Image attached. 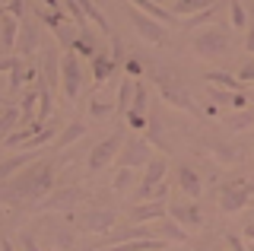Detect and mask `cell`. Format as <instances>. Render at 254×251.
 <instances>
[{
  "instance_id": "cell-1",
  "label": "cell",
  "mask_w": 254,
  "mask_h": 251,
  "mask_svg": "<svg viewBox=\"0 0 254 251\" xmlns=\"http://www.w3.org/2000/svg\"><path fill=\"white\" fill-rule=\"evenodd\" d=\"M54 185V162L51 159H35L26 166L16 178L6 182V197L16 200H42L45 194H51Z\"/></svg>"
},
{
  "instance_id": "cell-2",
  "label": "cell",
  "mask_w": 254,
  "mask_h": 251,
  "mask_svg": "<svg viewBox=\"0 0 254 251\" xmlns=\"http://www.w3.org/2000/svg\"><path fill=\"white\" fill-rule=\"evenodd\" d=\"M86 200V191L79 185H67V188H58V191L45 194L42 203H35V210H48V213H70L76 203Z\"/></svg>"
},
{
  "instance_id": "cell-3",
  "label": "cell",
  "mask_w": 254,
  "mask_h": 251,
  "mask_svg": "<svg viewBox=\"0 0 254 251\" xmlns=\"http://www.w3.org/2000/svg\"><path fill=\"white\" fill-rule=\"evenodd\" d=\"M251 194H254V185L245 182V178H232V182L222 185L219 191V210L222 213H238L251 203Z\"/></svg>"
},
{
  "instance_id": "cell-4",
  "label": "cell",
  "mask_w": 254,
  "mask_h": 251,
  "mask_svg": "<svg viewBox=\"0 0 254 251\" xmlns=\"http://www.w3.org/2000/svg\"><path fill=\"white\" fill-rule=\"evenodd\" d=\"M153 83H156V89H159V96H162L169 105H175V108H181V112H188V115H200V108L190 102V96L185 89H181L178 83L172 80V76H165V73H156L153 76Z\"/></svg>"
},
{
  "instance_id": "cell-5",
  "label": "cell",
  "mask_w": 254,
  "mask_h": 251,
  "mask_svg": "<svg viewBox=\"0 0 254 251\" xmlns=\"http://www.w3.org/2000/svg\"><path fill=\"white\" fill-rule=\"evenodd\" d=\"M153 159H156V156H153V143H146L143 137H130V140H124L121 153H118V162H121V166H127V169H137V166L146 169Z\"/></svg>"
},
{
  "instance_id": "cell-6",
  "label": "cell",
  "mask_w": 254,
  "mask_h": 251,
  "mask_svg": "<svg viewBox=\"0 0 254 251\" xmlns=\"http://www.w3.org/2000/svg\"><path fill=\"white\" fill-rule=\"evenodd\" d=\"M127 16H130L133 29H137V35L143 38V42H149V45H165V26H162L159 19L146 16V13L137 10V6H130V10H127Z\"/></svg>"
},
{
  "instance_id": "cell-7",
  "label": "cell",
  "mask_w": 254,
  "mask_h": 251,
  "mask_svg": "<svg viewBox=\"0 0 254 251\" xmlns=\"http://www.w3.org/2000/svg\"><path fill=\"white\" fill-rule=\"evenodd\" d=\"M121 146H124V134H111L105 137L102 143H95L92 150H89V159H86V166H89V172H99V169H105L111 159H115L118 153H121Z\"/></svg>"
},
{
  "instance_id": "cell-8",
  "label": "cell",
  "mask_w": 254,
  "mask_h": 251,
  "mask_svg": "<svg viewBox=\"0 0 254 251\" xmlns=\"http://www.w3.org/2000/svg\"><path fill=\"white\" fill-rule=\"evenodd\" d=\"M118 223V213L108 207H95V210H86L79 216V229L83 232H92V235H108Z\"/></svg>"
},
{
  "instance_id": "cell-9",
  "label": "cell",
  "mask_w": 254,
  "mask_h": 251,
  "mask_svg": "<svg viewBox=\"0 0 254 251\" xmlns=\"http://www.w3.org/2000/svg\"><path fill=\"white\" fill-rule=\"evenodd\" d=\"M61 89H64V99H70V102L83 89V70H79L73 54H64L61 58Z\"/></svg>"
},
{
  "instance_id": "cell-10",
  "label": "cell",
  "mask_w": 254,
  "mask_h": 251,
  "mask_svg": "<svg viewBox=\"0 0 254 251\" xmlns=\"http://www.w3.org/2000/svg\"><path fill=\"white\" fill-rule=\"evenodd\" d=\"M194 51L200 58H219L222 51H229V35L222 29H206L194 38Z\"/></svg>"
},
{
  "instance_id": "cell-11",
  "label": "cell",
  "mask_w": 254,
  "mask_h": 251,
  "mask_svg": "<svg viewBox=\"0 0 254 251\" xmlns=\"http://www.w3.org/2000/svg\"><path fill=\"white\" fill-rule=\"evenodd\" d=\"M149 232L156 235V239H165V242H172V245H185V242L190 239L185 226H178L172 216H162V219H156V223H149Z\"/></svg>"
},
{
  "instance_id": "cell-12",
  "label": "cell",
  "mask_w": 254,
  "mask_h": 251,
  "mask_svg": "<svg viewBox=\"0 0 254 251\" xmlns=\"http://www.w3.org/2000/svg\"><path fill=\"white\" fill-rule=\"evenodd\" d=\"M19 29H22V22L16 19L6 6H0V51H16Z\"/></svg>"
},
{
  "instance_id": "cell-13",
  "label": "cell",
  "mask_w": 254,
  "mask_h": 251,
  "mask_svg": "<svg viewBox=\"0 0 254 251\" xmlns=\"http://www.w3.org/2000/svg\"><path fill=\"white\" fill-rule=\"evenodd\" d=\"M38 153L42 150H22L19 156H10V159H3L0 162V185H6L10 178H16L26 166H32V162L38 159Z\"/></svg>"
},
{
  "instance_id": "cell-14",
  "label": "cell",
  "mask_w": 254,
  "mask_h": 251,
  "mask_svg": "<svg viewBox=\"0 0 254 251\" xmlns=\"http://www.w3.org/2000/svg\"><path fill=\"white\" fill-rule=\"evenodd\" d=\"M169 216L178 226H185V229H197V226L203 223L200 207H197V203H169Z\"/></svg>"
},
{
  "instance_id": "cell-15",
  "label": "cell",
  "mask_w": 254,
  "mask_h": 251,
  "mask_svg": "<svg viewBox=\"0 0 254 251\" xmlns=\"http://www.w3.org/2000/svg\"><path fill=\"white\" fill-rule=\"evenodd\" d=\"M169 216L165 200H149V203H133L130 207V219L133 223H156V219Z\"/></svg>"
},
{
  "instance_id": "cell-16",
  "label": "cell",
  "mask_w": 254,
  "mask_h": 251,
  "mask_svg": "<svg viewBox=\"0 0 254 251\" xmlns=\"http://www.w3.org/2000/svg\"><path fill=\"white\" fill-rule=\"evenodd\" d=\"M169 248H172V242L146 235V239H130V242H121V245H111L105 251H169Z\"/></svg>"
},
{
  "instance_id": "cell-17",
  "label": "cell",
  "mask_w": 254,
  "mask_h": 251,
  "mask_svg": "<svg viewBox=\"0 0 254 251\" xmlns=\"http://www.w3.org/2000/svg\"><path fill=\"white\" fill-rule=\"evenodd\" d=\"M38 45H42V26H38V22H22L16 51H22V58H26V54L38 51Z\"/></svg>"
},
{
  "instance_id": "cell-18",
  "label": "cell",
  "mask_w": 254,
  "mask_h": 251,
  "mask_svg": "<svg viewBox=\"0 0 254 251\" xmlns=\"http://www.w3.org/2000/svg\"><path fill=\"white\" fill-rule=\"evenodd\" d=\"M175 175H178V188L188 194L190 200H197V197L203 194V182H200V175H197L190 166H178V172H175Z\"/></svg>"
},
{
  "instance_id": "cell-19",
  "label": "cell",
  "mask_w": 254,
  "mask_h": 251,
  "mask_svg": "<svg viewBox=\"0 0 254 251\" xmlns=\"http://www.w3.org/2000/svg\"><path fill=\"white\" fill-rule=\"evenodd\" d=\"M42 73H45V86L54 89V83H61V58H58V48H45V58H42Z\"/></svg>"
},
{
  "instance_id": "cell-20",
  "label": "cell",
  "mask_w": 254,
  "mask_h": 251,
  "mask_svg": "<svg viewBox=\"0 0 254 251\" xmlns=\"http://www.w3.org/2000/svg\"><path fill=\"white\" fill-rule=\"evenodd\" d=\"M165 172H169V162H165L162 156H156V159H153V162L146 166V172H143V185H140V191H149V188L162 185Z\"/></svg>"
},
{
  "instance_id": "cell-21",
  "label": "cell",
  "mask_w": 254,
  "mask_h": 251,
  "mask_svg": "<svg viewBox=\"0 0 254 251\" xmlns=\"http://www.w3.org/2000/svg\"><path fill=\"white\" fill-rule=\"evenodd\" d=\"M19 118H22L19 105H13V102H10V105H3V112H0V143L13 134V127H19Z\"/></svg>"
},
{
  "instance_id": "cell-22",
  "label": "cell",
  "mask_w": 254,
  "mask_h": 251,
  "mask_svg": "<svg viewBox=\"0 0 254 251\" xmlns=\"http://www.w3.org/2000/svg\"><path fill=\"white\" fill-rule=\"evenodd\" d=\"M210 6H216V0H175L172 13L175 16H197V13L210 10Z\"/></svg>"
},
{
  "instance_id": "cell-23",
  "label": "cell",
  "mask_w": 254,
  "mask_h": 251,
  "mask_svg": "<svg viewBox=\"0 0 254 251\" xmlns=\"http://www.w3.org/2000/svg\"><path fill=\"white\" fill-rule=\"evenodd\" d=\"M86 124L83 121H73V124H67V127L58 134V140H54V150H64V146H70V143H76L79 137H86Z\"/></svg>"
},
{
  "instance_id": "cell-24",
  "label": "cell",
  "mask_w": 254,
  "mask_h": 251,
  "mask_svg": "<svg viewBox=\"0 0 254 251\" xmlns=\"http://www.w3.org/2000/svg\"><path fill=\"white\" fill-rule=\"evenodd\" d=\"M76 3H79V10H83V16H86V19H92V22H95V26H99V29H102V32H105V35L111 38V26H108V19H105V13H102V10H99V6H95V3H92V0H76Z\"/></svg>"
},
{
  "instance_id": "cell-25",
  "label": "cell",
  "mask_w": 254,
  "mask_h": 251,
  "mask_svg": "<svg viewBox=\"0 0 254 251\" xmlns=\"http://www.w3.org/2000/svg\"><path fill=\"white\" fill-rule=\"evenodd\" d=\"M133 96H137V83H133V76H124V83H121V89H118V112L127 115L130 112V105H133Z\"/></svg>"
},
{
  "instance_id": "cell-26",
  "label": "cell",
  "mask_w": 254,
  "mask_h": 251,
  "mask_svg": "<svg viewBox=\"0 0 254 251\" xmlns=\"http://www.w3.org/2000/svg\"><path fill=\"white\" fill-rule=\"evenodd\" d=\"M210 150H213V159L216 162H226V166H238V162H242V153H238L235 146H229V143H216V140H213Z\"/></svg>"
},
{
  "instance_id": "cell-27",
  "label": "cell",
  "mask_w": 254,
  "mask_h": 251,
  "mask_svg": "<svg viewBox=\"0 0 254 251\" xmlns=\"http://www.w3.org/2000/svg\"><path fill=\"white\" fill-rule=\"evenodd\" d=\"M115 67H118V64H115V58H105V54L99 51V54L92 58V76H95V83H105Z\"/></svg>"
},
{
  "instance_id": "cell-28",
  "label": "cell",
  "mask_w": 254,
  "mask_h": 251,
  "mask_svg": "<svg viewBox=\"0 0 254 251\" xmlns=\"http://www.w3.org/2000/svg\"><path fill=\"white\" fill-rule=\"evenodd\" d=\"M206 83H210V86H219V89H229V92H238V89H242V80H235V76L222 73V70H213V73H206Z\"/></svg>"
},
{
  "instance_id": "cell-29",
  "label": "cell",
  "mask_w": 254,
  "mask_h": 251,
  "mask_svg": "<svg viewBox=\"0 0 254 251\" xmlns=\"http://www.w3.org/2000/svg\"><path fill=\"white\" fill-rule=\"evenodd\" d=\"M51 245L58 251H70L73 248V229H67V226H51Z\"/></svg>"
},
{
  "instance_id": "cell-30",
  "label": "cell",
  "mask_w": 254,
  "mask_h": 251,
  "mask_svg": "<svg viewBox=\"0 0 254 251\" xmlns=\"http://www.w3.org/2000/svg\"><path fill=\"white\" fill-rule=\"evenodd\" d=\"M226 127L229 130H248V127H254V108H242V112H235L226 121Z\"/></svg>"
},
{
  "instance_id": "cell-31",
  "label": "cell",
  "mask_w": 254,
  "mask_h": 251,
  "mask_svg": "<svg viewBox=\"0 0 254 251\" xmlns=\"http://www.w3.org/2000/svg\"><path fill=\"white\" fill-rule=\"evenodd\" d=\"M146 127H149V143L159 146V150H169V143H165V137H162V121H159L156 115H149V121H146Z\"/></svg>"
},
{
  "instance_id": "cell-32",
  "label": "cell",
  "mask_w": 254,
  "mask_h": 251,
  "mask_svg": "<svg viewBox=\"0 0 254 251\" xmlns=\"http://www.w3.org/2000/svg\"><path fill=\"white\" fill-rule=\"evenodd\" d=\"M229 26H232V29H245V26H248V13H245V6L238 3V0H229Z\"/></svg>"
},
{
  "instance_id": "cell-33",
  "label": "cell",
  "mask_w": 254,
  "mask_h": 251,
  "mask_svg": "<svg viewBox=\"0 0 254 251\" xmlns=\"http://www.w3.org/2000/svg\"><path fill=\"white\" fill-rule=\"evenodd\" d=\"M130 185H133V169L121 166V169L115 172V178H111V188H115V191H127Z\"/></svg>"
},
{
  "instance_id": "cell-34",
  "label": "cell",
  "mask_w": 254,
  "mask_h": 251,
  "mask_svg": "<svg viewBox=\"0 0 254 251\" xmlns=\"http://www.w3.org/2000/svg\"><path fill=\"white\" fill-rule=\"evenodd\" d=\"M149 96H146V86L143 83H137V96H133V105H130V112H137V115H143L149 108V102H146Z\"/></svg>"
},
{
  "instance_id": "cell-35",
  "label": "cell",
  "mask_w": 254,
  "mask_h": 251,
  "mask_svg": "<svg viewBox=\"0 0 254 251\" xmlns=\"http://www.w3.org/2000/svg\"><path fill=\"white\" fill-rule=\"evenodd\" d=\"M42 99H38V121H45L48 115H51V89H48V86H42Z\"/></svg>"
},
{
  "instance_id": "cell-36",
  "label": "cell",
  "mask_w": 254,
  "mask_h": 251,
  "mask_svg": "<svg viewBox=\"0 0 254 251\" xmlns=\"http://www.w3.org/2000/svg\"><path fill=\"white\" fill-rule=\"evenodd\" d=\"M232 96H235V92H229V89H219V86H210V99L216 102V105H226V102L232 105Z\"/></svg>"
},
{
  "instance_id": "cell-37",
  "label": "cell",
  "mask_w": 254,
  "mask_h": 251,
  "mask_svg": "<svg viewBox=\"0 0 254 251\" xmlns=\"http://www.w3.org/2000/svg\"><path fill=\"white\" fill-rule=\"evenodd\" d=\"M22 80H26V76H22V58H16V64H13V70H10V89L16 92Z\"/></svg>"
},
{
  "instance_id": "cell-38",
  "label": "cell",
  "mask_w": 254,
  "mask_h": 251,
  "mask_svg": "<svg viewBox=\"0 0 254 251\" xmlns=\"http://www.w3.org/2000/svg\"><path fill=\"white\" fill-rule=\"evenodd\" d=\"M111 112V105L108 102H99V99H92V105H89V115H95V118H105Z\"/></svg>"
},
{
  "instance_id": "cell-39",
  "label": "cell",
  "mask_w": 254,
  "mask_h": 251,
  "mask_svg": "<svg viewBox=\"0 0 254 251\" xmlns=\"http://www.w3.org/2000/svg\"><path fill=\"white\" fill-rule=\"evenodd\" d=\"M124 118H127V124H130V127H146V121H143V115H137V112H127Z\"/></svg>"
},
{
  "instance_id": "cell-40",
  "label": "cell",
  "mask_w": 254,
  "mask_h": 251,
  "mask_svg": "<svg viewBox=\"0 0 254 251\" xmlns=\"http://www.w3.org/2000/svg\"><path fill=\"white\" fill-rule=\"evenodd\" d=\"M226 245H229V251H248L242 245V239H238V235H226Z\"/></svg>"
},
{
  "instance_id": "cell-41",
  "label": "cell",
  "mask_w": 254,
  "mask_h": 251,
  "mask_svg": "<svg viewBox=\"0 0 254 251\" xmlns=\"http://www.w3.org/2000/svg\"><path fill=\"white\" fill-rule=\"evenodd\" d=\"M19 245H22V251H42V248L35 245V239H32V235H22V242H19Z\"/></svg>"
},
{
  "instance_id": "cell-42",
  "label": "cell",
  "mask_w": 254,
  "mask_h": 251,
  "mask_svg": "<svg viewBox=\"0 0 254 251\" xmlns=\"http://www.w3.org/2000/svg\"><path fill=\"white\" fill-rule=\"evenodd\" d=\"M238 80H242V83H251V80H254V64L242 67V73H238Z\"/></svg>"
},
{
  "instance_id": "cell-43",
  "label": "cell",
  "mask_w": 254,
  "mask_h": 251,
  "mask_svg": "<svg viewBox=\"0 0 254 251\" xmlns=\"http://www.w3.org/2000/svg\"><path fill=\"white\" fill-rule=\"evenodd\" d=\"M232 108H238V112H242V108H248V99H245L242 92H235V96H232Z\"/></svg>"
},
{
  "instance_id": "cell-44",
  "label": "cell",
  "mask_w": 254,
  "mask_h": 251,
  "mask_svg": "<svg viewBox=\"0 0 254 251\" xmlns=\"http://www.w3.org/2000/svg\"><path fill=\"white\" fill-rule=\"evenodd\" d=\"M6 10H10V13H13V16H16V19H19V16H22V0H13V3H10V6H6Z\"/></svg>"
},
{
  "instance_id": "cell-45",
  "label": "cell",
  "mask_w": 254,
  "mask_h": 251,
  "mask_svg": "<svg viewBox=\"0 0 254 251\" xmlns=\"http://www.w3.org/2000/svg\"><path fill=\"white\" fill-rule=\"evenodd\" d=\"M0 251H16V248H13V242L6 239V235H0Z\"/></svg>"
},
{
  "instance_id": "cell-46",
  "label": "cell",
  "mask_w": 254,
  "mask_h": 251,
  "mask_svg": "<svg viewBox=\"0 0 254 251\" xmlns=\"http://www.w3.org/2000/svg\"><path fill=\"white\" fill-rule=\"evenodd\" d=\"M245 45H248V51L254 54V19H251V29H248V42H245Z\"/></svg>"
},
{
  "instance_id": "cell-47",
  "label": "cell",
  "mask_w": 254,
  "mask_h": 251,
  "mask_svg": "<svg viewBox=\"0 0 254 251\" xmlns=\"http://www.w3.org/2000/svg\"><path fill=\"white\" fill-rule=\"evenodd\" d=\"M127 73H130V76L140 73V64H137V61H127Z\"/></svg>"
},
{
  "instance_id": "cell-48",
  "label": "cell",
  "mask_w": 254,
  "mask_h": 251,
  "mask_svg": "<svg viewBox=\"0 0 254 251\" xmlns=\"http://www.w3.org/2000/svg\"><path fill=\"white\" fill-rule=\"evenodd\" d=\"M245 239H248V242H254V223H248V226H245Z\"/></svg>"
},
{
  "instance_id": "cell-49",
  "label": "cell",
  "mask_w": 254,
  "mask_h": 251,
  "mask_svg": "<svg viewBox=\"0 0 254 251\" xmlns=\"http://www.w3.org/2000/svg\"><path fill=\"white\" fill-rule=\"evenodd\" d=\"M248 251H254V242H248Z\"/></svg>"
},
{
  "instance_id": "cell-50",
  "label": "cell",
  "mask_w": 254,
  "mask_h": 251,
  "mask_svg": "<svg viewBox=\"0 0 254 251\" xmlns=\"http://www.w3.org/2000/svg\"><path fill=\"white\" fill-rule=\"evenodd\" d=\"M156 3H159V6H162V3H165V0H156Z\"/></svg>"
},
{
  "instance_id": "cell-51",
  "label": "cell",
  "mask_w": 254,
  "mask_h": 251,
  "mask_svg": "<svg viewBox=\"0 0 254 251\" xmlns=\"http://www.w3.org/2000/svg\"><path fill=\"white\" fill-rule=\"evenodd\" d=\"M251 143H254V137H251Z\"/></svg>"
},
{
  "instance_id": "cell-52",
  "label": "cell",
  "mask_w": 254,
  "mask_h": 251,
  "mask_svg": "<svg viewBox=\"0 0 254 251\" xmlns=\"http://www.w3.org/2000/svg\"><path fill=\"white\" fill-rule=\"evenodd\" d=\"M251 108H254V105H251Z\"/></svg>"
},
{
  "instance_id": "cell-53",
  "label": "cell",
  "mask_w": 254,
  "mask_h": 251,
  "mask_svg": "<svg viewBox=\"0 0 254 251\" xmlns=\"http://www.w3.org/2000/svg\"><path fill=\"white\" fill-rule=\"evenodd\" d=\"M203 251H206V248H203Z\"/></svg>"
},
{
  "instance_id": "cell-54",
  "label": "cell",
  "mask_w": 254,
  "mask_h": 251,
  "mask_svg": "<svg viewBox=\"0 0 254 251\" xmlns=\"http://www.w3.org/2000/svg\"><path fill=\"white\" fill-rule=\"evenodd\" d=\"M169 251H172V248H169Z\"/></svg>"
}]
</instances>
